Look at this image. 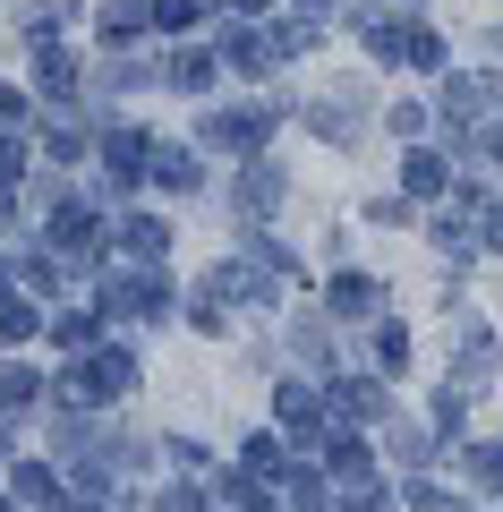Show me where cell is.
Masks as SVG:
<instances>
[{"label": "cell", "mask_w": 503, "mask_h": 512, "mask_svg": "<svg viewBox=\"0 0 503 512\" xmlns=\"http://www.w3.org/2000/svg\"><path fill=\"white\" fill-rule=\"evenodd\" d=\"M35 86L69 103V94H77V52H60V43H43V52H35Z\"/></svg>", "instance_id": "8992f818"}, {"label": "cell", "mask_w": 503, "mask_h": 512, "mask_svg": "<svg viewBox=\"0 0 503 512\" xmlns=\"http://www.w3.org/2000/svg\"><path fill=\"white\" fill-rule=\"evenodd\" d=\"M154 9V26H197L205 18V0H145Z\"/></svg>", "instance_id": "d6986e66"}, {"label": "cell", "mask_w": 503, "mask_h": 512, "mask_svg": "<svg viewBox=\"0 0 503 512\" xmlns=\"http://www.w3.org/2000/svg\"><path fill=\"white\" fill-rule=\"evenodd\" d=\"M0 512H9V495H0Z\"/></svg>", "instance_id": "d4e9b609"}, {"label": "cell", "mask_w": 503, "mask_h": 512, "mask_svg": "<svg viewBox=\"0 0 503 512\" xmlns=\"http://www.w3.org/2000/svg\"><path fill=\"white\" fill-rule=\"evenodd\" d=\"M35 393H43V384H35V367H18V359L0 367V410H26Z\"/></svg>", "instance_id": "2e32d148"}, {"label": "cell", "mask_w": 503, "mask_h": 512, "mask_svg": "<svg viewBox=\"0 0 503 512\" xmlns=\"http://www.w3.org/2000/svg\"><path fill=\"white\" fill-rule=\"evenodd\" d=\"M52 342L60 350H94V342H103V316H94V308H60L52 316Z\"/></svg>", "instance_id": "9c48e42d"}, {"label": "cell", "mask_w": 503, "mask_h": 512, "mask_svg": "<svg viewBox=\"0 0 503 512\" xmlns=\"http://www.w3.org/2000/svg\"><path fill=\"white\" fill-rule=\"evenodd\" d=\"M171 86H180V94H205V86H214V52H180V60H171Z\"/></svg>", "instance_id": "5bb4252c"}, {"label": "cell", "mask_w": 503, "mask_h": 512, "mask_svg": "<svg viewBox=\"0 0 503 512\" xmlns=\"http://www.w3.org/2000/svg\"><path fill=\"white\" fill-rule=\"evenodd\" d=\"M324 9H333V0H299V18H307V26H316V18H324Z\"/></svg>", "instance_id": "603a6c76"}, {"label": "cell", "mask_w": 503, "mask_h": 512, "mask_svg": "<svg viewBox=\"0 0 503 512\" xmlns=\"http://www.w3.org/2000/svg\"><path fill=\"white\" fill-rule=\"evenodd\" d=\"M367 308H376V282H367V274H342V282H333V316H367Z\"/></svg>", "instance_id": "9a60e30c"}, {"label": "cell", "mask_w": 503, "mask_h": 512, "mask_svg": "<svg viewBox=\"0 0 503 512\" xmlns=\"http://www.w3.org/2000/svg\"><path fill=\"white\" fill-rule=\"evenodd\" d=\"M384 120H393V137H427V103H393Z\"/></svg>", "instance_id": "ffe728a7"}, {"label": "cell", "mask_w": 503, "mask_h": 512, "mask_svg": "<svg viewBox=\"0 0 503 512\" xmlns=\"http://www.w3.org/2000/svg\"><path fill=\"white\" fill-rule=\"evenodd\" d=\"M401 188H410L418 205H435L452 188V171H444V154H410V163H401Z\"/></svg>", "instance_id": "5b68a950"}, {"label": "cell", "mask_w": 503, "mask_h": 512, "mask_svg": "<svg viewBox=\"0 0 503 512\" xmlns=\"http://www.w3.org/2000/svg\"><path fill=\"white\" fill-rule=\"evenodd\" d=\"M231 9H239V18H256V9H273V0H231Z\"/></svg>", "instance_id": "cb8c5ba5"}, {"label": "cell", "mask_w": 503, "mask_h": 512, "mask_svg": "<svg viewBox=\"0 0 503 512\" xmlns=\"http://www.w3.org/2000/svg\"><path fill=\"white\" fill-rule=\"evenodd\" d=\"M86 384H94V402H120V393H137V359H128V350H94Z\"/></svg>", "instance_id": "7a4b0ae2"}, {"label": "cell", "mask_w": 503, "mask_h": 512, "mask_svg": "<svg viewBox=\"0 0 503 512\" xmlns=\"http://www.w3.org/2000/svg\"><path fill=\"white\" fill-rule=\"evenodd\" d=\"M333 419H384V384H367V376H342L333 384Z\"/></svg>", "instance_id": "277c9868"}, {"label": "cell", "mask_w": 503, "mask_h": 512, "mask_svg": "<svg viewBox=\"0 0 503 512\" xmlns=\"http://www.w3.org/2000/svg\"><path fill=\"white\" fill-rule=\"evenodd\" d=\"M376 367H410V333L401 325H376Z\"/></svg>", "instance_id": "ac0fdd59"}, {"label": "cell", "mask_w": 503, "mask_h": 512, "mask_svg": "<svg viewBox=\"0 0 503 512\" xmlns=\"http://www.w3.org/2000/svg\"><path fill=\"white\" fill-rule=\"evenodd\" d=\"M401 60H410V69H444V35H435V26H401Z\"/></svg>", "instance_id": "7c38bea8"}, {"label": "cell", "mask_w": 503, "mask_h": 512, "mask_svg": "<svg viewBox=\"0 0 503 512\" xmlns=\"http://www.w3.org/2000/svg\"><path fill=\"white\" fill-rule=\"evenodd\" d=\"M43 333V308L26 291H0V342H35Z\"/></svg>", "instance_id": "52a82bcc"}, {"label": "cell", "mask_w": 503, "mask_h": 512, "mask_svg": "<svg viewBox=\"0 0 503 512\" xmlns=\"http://www.w3.org/2000/svg\"><path fill=\"white\" fill-rule=\"evenodd\" d=\"M145 26H154V9H145V0H111V9H103V35H111V43H137Z\"/></svg>", "instance_id": "8fae6325"}, {"label": "cell", "mask_w": 503, "mask_h": 512, "mask_svg": "<svg viewBox=\"0 0 503 512\" xmlns=\"http://www.w3.org/2000/svg\"><path fill=\"white\" fill-rule=\"evenodd\" d=\"M205 146H222V154H256L273 137V111L265 103H231V111H205V128H197Z\"/></svg>", "instance_id": "6da1fadb"}, {"label": "cell", "mask_w": 503, "mask_h": 512, "mask_svg": "<svg viewBox=\"0 0 503 512\" xmlns=\"http://www.w3.org/2000/svg\"><path fill=\"white\" fill-rule=\"evenodd\" d=\"M120 248H128V265H162V256H171V222L128 214V222H120Z\"/></svg>", "instance_id": "3957f363"}, {"label": "cell", "mask_w": 503, "mask_h": 512, "mask_svg": "<svg viewBox=\"0 0 503 512\" xmlns=\"http://www.w3.org/2000/svg\"><path fill=\"white\" fill-rule=\"evenodd\" d=\"M273 205H282V171L248 163V180H239V214H273Z\"/></svg>", "instance_id": "ba28073f"}, {"label": "cell", "mask_w": 503, "mask_h": 512, "mask_svg": "<svg viewBox=\"0 0 503 512\" xmlns=\"http://www.w3.org/2000/svg\"><path fill=\"white\" fill-rule=\"evenodd\" d=\"M478 231H486V248H503V205H486V214H478Z\"/></svg>", "instance_id": "7402d4cb"}, {"label": "cell", "mask_w": 503, "mask_h": 512, "mask_svg": "<svg viewBox=\"0 0 503 512\" xmlns=\"http://www.w3.org/2000/svg\"><path fill=\"white\" fill-rule=\"evenodd\" d=\"M145 163H154V180H162V188H180V197L197 188V154H188V146H154Z\"/></svg>", "instance_id": "30bf717a"}, {"label": "cell", "mask_w": 503, "mask_h": 512, "mask_svg": "<svg viewBox=\"0 0 503 512\" xmlns=\"http://www.w3.org/2000/svg\"><path fill=\"white\" fill-rule=\"evenodd\" d=\"M273 60H282V69H290V60H307V52H316V26H307V18H282V26H273Z\"/></svg>", "instance_id": "4fadbf2b"}, {"label": "cell", "mask_w": 503, "mask_h": 512, "mask_svg": "<svg viewBox=\"0 0 503 512\" xmlns=\"http://www.w3.org/2000/svg\"><path fill=\"white\" fill-rule=\"evenodd\" d=\"M154 512H197V495H188V487H162V495H154Z\"/></svg>", "instance_id": "44dd1931"}, {"label": "cell", "mask_w": 503, "mask_h": 512, "mask_svg": "<svg viewBox=\"0 0 503 512\" xmlns=\"http://www.w3.org/2000/svg\"><path fill=\"white\" fill-rule=\"evenodd\" d=\"M9 487H18V504H60V478L52 470H18Z\"/></svg>", "instance_id": "e0dca14e"}]
</instances>
